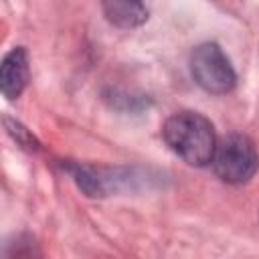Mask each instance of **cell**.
<instances>
[{
    "label": "cell",
    "mask_w": 259,
    "mask_h": 259,
    "mask_svg": "<svg viewBox=\"0 0 259 259\" xmlns=\"http://www.w3.org/2000/svg\"><path fill=\"white\" fill-rule=\"evenodd\" d=\"M166 146L190 166H206L217 148L212 123L196 111H178L162 125Z\"/></svg>",
    "instance_id": "6da1fadb"
},
{
    "label": "cell",
    "mask_w": 259,
    "mask_h": 259,
    "mask_svg": "<svg viewBox=\"0 0 259 259\" xmlns=\"http://www.w3.org/2000/svg\"><path fill=\"white\" fill-rule=\"evenodd\" d=\"M210 164L221 180L229 184H245L259 168V154L247 136L229 134L217 140Z\"/></svg>",
    "instance_id": "7a4b0ae2"
},
{
    "label": "cell",
    "mask_w": 259,
    "mask_h": 259,
    "mask_svg": "<svg viewBox=\"0 0 259 259\" xmlns=\"http://www.w3.org/2000/svg\"><path fill=\"white\" fill-rule=\"evenodd\" d=\"M190 73L198 87L214 95L233 91L237 83V73L217 42H202L192 51Z\"/></svg>",
    "instance_id": "3957f363"
},
{
    "label": "cell",
    "mask_w": 259,
    "mask_h": 259,
    "mask_svg": "<svg viewBox=\"0 0 259 259\" xmlns=\"http://www.w3.org/2000/svg\"><path fill=\"white\" fill-rule=\"evenodd\" d=\"M28 83V55L24 47H14L0 65V89L6 99H18Z\"/></svg>",
    "instance_id": "277c9868"
},
{
    "label": "cell",
    "mask_w": 259,
    "mask_h": 259,
    "mask_svg": "<svg viewBox=\"0 0 259 259\" xmlns=\"http://www.w3.org/2000/svg\"><path fill=\"white\" fill-rule=\"evenodd\" d=\"M105 18L117 28H136L148 18V0H101Z\"/></svg>",
    "instance_id": "5b68a950"
},
{
    "label": "cell",
    "mask_w": 259,
    "mask_h": 259,
    "mask_svg": "<svg viewBox=\"0 0 259 259\" xmlns=\"http://www.w3.org/2000/svg\"><path fill=\"white\" fill-rule=\"evenodd\" d=\"M4 123H6L8 134H10L22 148H26V150H36V148H38V142L32 138V134H30L26 127H22L18 121H14V119H10V117H4Z\"/></svg>",
    "instance_id": "8992f818"
}]
</instances>
